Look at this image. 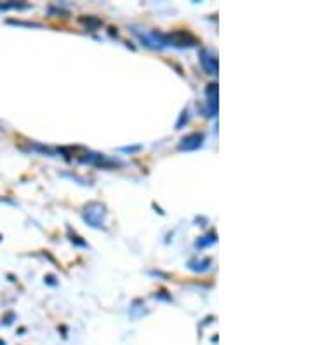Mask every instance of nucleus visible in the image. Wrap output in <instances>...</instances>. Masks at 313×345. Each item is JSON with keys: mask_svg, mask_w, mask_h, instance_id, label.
Masks as SVG:
<instances>
[{"mask_svg": "<svg viewBox=\"0 0 313 345\" xmlns=\"http://www.w3.org/2000/svg\"><path fill=\"white\" fill-rule=\"evenodd\" d=\"M77 161H79V163H82V164H89V166L103 168V170L122 166V161L110 159V157H106L104 154H96V152H91V150H84V154L77 157Z\"/></svg>", "mask_w": 313, "mask_h": 345, "instance_id": "nucleus-2", "label": "nucleus"}, {"mask_svg": "<svg viewBox=\"0 0 313 345\" xmlns=\"http://www.w3.org/2000/svg\"><path fill=\"white\" fill-rule=\"evenodd\" d=\"M210 263H212L210 258H204V260H199V262L192 260V262H188V269L192 272H206V270H209Z\"/></svg>", "mask_w": 313, "mask_h": 345, "instance_id": "nucleus-7", "label": "nucleus"}, {"mask_svg": "<svg viewBox=\"0 0 313 345\" xmlns=\"http://www.w3.org/2000/svg\"><path fill=\"white\" fill-rule=\"evenodd\" d=\"M44 281L49 284V286H56V277L54 276H45Z\"/></svg>", "mask_w": 313, "mask_h": 345, "instance_id": "nucleus-12", "label": "nucleus"}, {"mask_svg": "<svg viewBox=\"0 0 313 345\" xmlns=\"http://www.w3.org/2000/svg\"><path fill=\"white\" fill-rule=\"evenodd\" d=\"M204 142H206V135L200 131H193L179 140L178 150H181V152H195V150L202 149Z\"/></svg>", "mask_w": 313, "mask_h": 345, "instance_id": "nucleus-4", "label": "nucleus"}, {"mask_svg": "<svg viewBox=\"0 0 313 345\" xmlns=\"http://www.w3.org/2000/svg\"><path fill=\"white\" fill-rule=\"evenodd\" d=\"M143 147L141 145H131V147H120V152H124V154H136V152H139Z\"/></svg>", "mask_w": 313, "mask_h": 345, "instance_id": "nucleus-11", "label": "nucleus"}, {"mask_svg": "<svg viewBox=\"0 0 313 345\" xmlns=\"http://www.w3.org/2000/svg\"><path fill=\"white\" fill-rule=\"evenodd\" d=\"M217 242V235H216V232H210V234H207V235H202V237H199L197 239V242H195V248H199V249H204V248H207V246H212V244H216Z\"/></svg>", "mask_w": 313, "mask_h": 345, "instance_id": "nucleus-6", "label": "nucleus"}, {"mask_svg": "<svg viewBox=\"0 0 313 345\" xmlns=\"http://www.w3.org/2000/svg\"><path fill=\"white\" fill-rule=\"evenodd\" d=\"M217 100H219V87H217V82H212L206 87V103H204L202 108L206 117L212 119L217 115V110H219V107H217L219 101Z\"/></svg>", "mask_w": 313, "mask_h": 345, "instance_id": "nucleus-3", "label": "nucleus"}, {"mask_svg": "<svg viewBox=\"0 0 313 345\" xmlns=\"http://www.w3.org/2000/svg\"><path fill=\"white\" fill-rule=\"evenodd\" d=\"M68 235H70V241H72L75 246H79V248H87V242L82 241V237H80V235H77L75 230L72 232V228H70V227H68Z\"/></svg>", "mask_w": 313, "mask_h": 345, "instance_id": "nucleus-8", "label": "nucleus"}, {"mask_svg": "<svg viewBox=\"0 0 313 345\" xmlns=\"http://www.w3.org/2000/svg\"><path fill=\"white\" fill-rule=\"evenodd\" d=\"M80 21H82V23H86V24H89V26H101V21L100 19H96V17H93V16H87V17H80Z\"/></svg>", "mask_w": 313, "mask_h": 345, "instance_id": "nucleus-10", "label": "nucleus"}, {"mask_svg": "<svg viewBox=\"0 0 313 345\" xmlns=\"http://www.w3.org/2000/svg\"><path fill=\"white\" fill-rule=\"evenodd\" d=\"M190 121V112L188 108H185V110L181 112V115H179V121L176 122V129H183V126H186Z\"/></svg>", "mask_w": 313, "mask_h": 345, "instance_id": "nucleus-9", "label": "nucleus"}, {"mask_svg": "<svg viewBox=\"0 0 313 345\" xmlns=\"http://www.w3.org/2000/svg\"><path fill=\"white\" fill-rule=\"evenodd\" d=\"M199 63L202 66V70L209 75H217V70H219V65H217V58L216 54L209 51V49L202 47L199 52Z\"/></svg>", "mask_w": 313, "mask_h": 345, "instance_id": "nucleus-5", "label": "nucleus"}, {"mask_svg": "<svg viewBox=\"0 0 313 345\" xmlns=\"http://www.w3.org/2000/svg\"><path fill=\"white\" fill-rule=\"evenodd\" d=\"M106 206L103 202H89L86 204L82 211V218L89 227L93 228H104V221H106Z\"/></svg>", "mask_w": 313, "mask_h": 345, "instance_id": "nucleus-1", "label": "nucleus"}]
</instances>
